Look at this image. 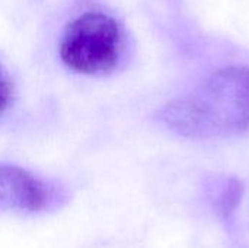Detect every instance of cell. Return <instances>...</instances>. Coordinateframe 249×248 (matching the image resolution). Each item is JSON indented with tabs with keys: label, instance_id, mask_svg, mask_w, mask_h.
Instances as JSON below:
<instances>
[{
	"label": "cell",
	"instance_id": "cell-1",
	"mask_svg": "<svg viewBox=\"0 0 249 248\" xmlns=\"http://www.w3.org/2000/svg\"><path fill=\"white\" fill-rule=\"evenodd\" d=\"M162 120L178 134L197 139L236 136L249 130V67L212 73L187 95L171 101Z\"/></svg>",
	"mask_w": 249,
	"mask_h": 248
},
{
	"label": "cell",
	"instance_id": "cell-3",
	"mask_svg": "<svg viewBox=\"0 0 249 248\" xmlns=\"http://www.w3.org/2000/svg\"><path fill=\"white\" fill-rule=\"evenodd\" d=\"M67 202L66 191L25 168L0 164V210L19 213H45Z\"/></svg>",
	"mask_w": 249,
	"mask_h": 248
},
{
	"label": "cell",
	"instance_id": "cell-2",
	"mask_svg": "<svg viewBox=\"0 0 249 248\" xmlns=\"http://www.w3.org/2000/svg\"><path fill=\"white\" fill-rule=\"evenodd\" d=\"M124 51L120 22L104 12H85L64 29L60 42L63 64L82 75L96 76L112 72Z\"/></svg>",
	"mask_w": 249,
	"mask_h": 248
},
{
	"label": "cell",
	"instance_id": "cell-4",
	"mask_svg": "<svg viewBox=\"0 0 249 248\" xmlns=\"http://www.w3.org/2000/svg\"><path fill=\"white\" fill-rule=\"evenodd\" d=\"M12 94H13L12 82H10L7 73L4 72V69L0 64V115L7 108V105L10 104Z\"/></svg>",
	"mask_w": 249,
	"mask_h": 248
}]
</instances>
